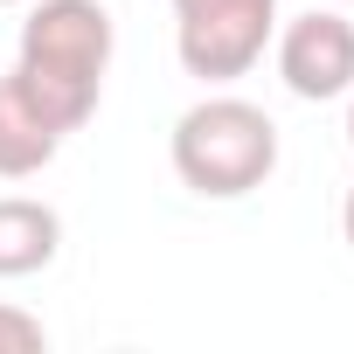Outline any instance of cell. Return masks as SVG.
I'll return each instance as SVG.
<instances>
[{
	"mask_svg": "<svg viewBox=\"0 0 354 354\" xmlns=\"http://www.w3.org/2000/svg\"><path fill=\"white\" fill-rule=\"evenodd\" d=\"M174 174L181 188H195L202 202H236V195H257L271 174H278V125L264 104L250 97H202L174 118Z\"/></svg>",
	"mask_w": 354,
	"mask_h": 354,
	"instance_id": "cell-2",
	"label": "cell"
},
{
	"mask_svg": "<svg viewBox=\"0 0 354 354\" xmlns=\"http://www.w3.org/2000/svg\"><path fill=\"white\" fill-rule=\"evenodd\" d=\"M63 250V216L28 195H0V278H35Z\"/></svg>",
	"mask_w": 354,
	"mask_h": 354,
	"instance_id": "cell-6",
	"label": "cell"
},
{
	"mask_svg": "<svg viewBox=\"0 0 354 354\" xmlns=\"http://www.w3.org/2000/svg\"><path fill=\"white\" fill-rule=\"evenodd\" d=\"M63 153V132L28 104V91L15 77H0V181H28Z\"/></svg>",
	"mask_w": 354,
	"mask_h": 354,
	"instance_id": "cell-5",
	"label": "cell"
},
{
	"mask_svg": "<svg viewBox=\"0 0 354 354\" xmlns=\"http://www.w3.org/2000/svg\"><path fill=\"white\" fill-rule=\"evenodd\" d=\"M0 8H15V0H0Z\"/></svg>",
	"mask_w": 354,
	"mask_h": 354,
	"instance_id": "cell-10",
	"label": "cell"
},
{
	"mask_svg": "<svg viewBox=\"0 0 354 354\" xmlns=\"http://www.w3.org/2000/svg\"><path fill=\"white\" fill-rule=\"evenodd\" d=\"M278 77L306 104L347 97L354 91V21L333 15V8H313V15L285 21L278 28Z\"/></svg>",
	"mask_w": 354,
	"mask_h": 354,
	"instance_id": "cell-4",
	"label": "cell"
},
{
	"mask_svg": "<svg viewBox=\"0 0 354 354\" xmlns=\"http://www.w3.org/2000/svg\"><path fill=\"white\" fill-rule=\"evenodd\" d=\"M278 35V0H174V56L202 84H236Z\"/></svg>",
	"mask_w": 354,
	"mask_h": 354,
	"instance_id": "cell-3",
	"label": "cell"
},
{
	"mask_svg": "<svg viewBox=\"0 0 354 354\" xmlns=\"http://www.w3.org/2000/svg\"><path fill=\"white\" fill-rule=\"evenodd\" d=\"M42 347H49V326L0 299V354H42Z\"/></svg>",
	"mask_w": 354,
	"mask_h": 354,
	"instance_id": "cell-7",
	"label": "cell"
},
{
	"mask_svg": "<svg viewBox=\"0 0 354 354\" xmlns=\"http://www.w3.org/2000/svg\"><path fill=\"white\" fill-rule=\"evenodd\" d=\"M340 236H347V250H354V188H347V202H340Z\"/></svg>",
	"mask_w": 354,
	"mask_h": 354,
	"instance_id": "cell-8",
	"label": "cell"
},
{
	"mask_svg": "<svg viewBox=\"0 0 354 354\" xmlns=\"http://www.w3.org/2000/svg\"><path fill=\"white\" fill-rule=\"evenodd\" d=\"M104 70H111V15H104V0H35V15L21 21V56H15L8 77L28 91V104L63 139L97 118Z\"/></svg>",
	"mask_w": 354,
	"mask_h": 354,
	"instance_id": "cell-1",
	"label": "cell"
},
{
	"mask_svg": "<svg viewBox=\"0 0 354 354\" xmlns=\"http://www.w3.org/2000/svg\"><path fill=\"white\" fill-rule=\"evenodd\" d=\"M347 146H354V91H347Z\"/></svg>",
	"mask_w": 354,
	"mask_h": 354,
	"instance_id": "cell-9",
	"label": "cell"
}]
</instances>
